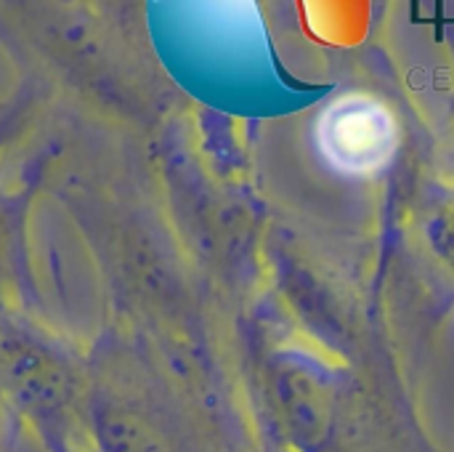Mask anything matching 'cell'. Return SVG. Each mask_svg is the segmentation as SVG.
Listing matches in <instances>:
<instances>
[{
	"instance_id": "1",
	"label": "cell",
	"mask_w": 454,
	"mask_h": 452,
	"mask_svg": "<svg viewBox=\"0 0 454 452\" xmlns=\"http://www.w3.org/2000/svg\"><path fill=\"white\" fill-rule=\"evenodd\" d=\"M82 370L72 352L48 336L0 322V402L21 416L53 452H77L88 440Z\"/></svg>"
},
{
	"instance_id": "2",
	"label": "cell",
	"mask_w": 454,
	"mask_h": 452,
	"mask_svg": "<svg viewBox=\"0 0 454 452\" xmlns=\"http://www.w3.org/2000/svg\"><path fill=\"white\" fill-rule=\"evenodd\" d=\"M322 160L343 176H375L391 165L399 147L394 112L370 93H346L333 101L314 128Z\"/></svg>"
},
{
	"instance_id": "3",
	"label": "cell",
	"mask_w": 454,
	"mask_h": 452,
	"mask_svg": "<svg viewBox=\"0 0 454 452\" xmlns=\"http://www.w3.org/2000/svg\"><path fill=\"white\" fill-rule=\"evenodd\" d=\"M88 442L90 452H170L168 442L133 410L114 400H88Z\"/></svg>"
}]
</instances>
